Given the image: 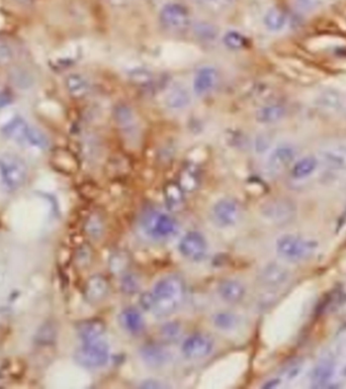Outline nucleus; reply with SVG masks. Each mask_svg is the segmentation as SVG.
<instances>
[{
  "instance_id": "nucleus-1",
  "label": "nucleus",
  "mask_w": 346,
  "mask_h": 389,
  "mask_svg": "<svg viewBox=\"0 0 346 389\" xmlns=\"http://www.w3.org/2000/svg\"><path fill=\"white\" fill-rule=\"evenodd\" d=\"M185 294V283L180 276L170 274L161 278L151 292L152 312L158 318L172 315L182 305Z\"/></svg>"
},
{
  "instance_id": "nucleus-2",
  "label": "nucleus",
  "mask_w": 346,
  "mask_h": 389,
  "mask_svg": "<svg viewBox=\"0 0 346 389\" xmlns=\"http://www.w3.org/2000/svg\"><path fill=\"white\" fill-rule=\"evenodd\" d=\"M1 133L10 142L28 150L43 152L50 146L46 134L19 115L6 122L1 128Z\"/></svg>"
},
{
  "instance_id": "nucleus-3",
  "label": "nucleus",
  "mask_w": 346,
  "mask_h": 389,
  "mask_svg": "<svg viewBox=\"0 0 346 389\" xmlns=\"http://www.w3.org/2000/svg\"><path fill=\"white\" fill-rule=\"evenodd\" d=\"M27 166L17 155H0V189L12 193L20 189L27 179Z\"/></svg>"
},
{
  "instance_id": "nucleus-4",
  "label": "nucleus",
  "mask_w": 346,
  "mask_h": 389,
  "mask_svg": "<svg viewBox=\"0 0 346 389\" xmlns=\"http://www.w3.org/2000/svg\"><path fill=\"white\" fill-rule=\"evenodd\" d=\"M317 248L318 243L316 241L291 234L282 236L275 245L278 255L291 262H299L311 258Z\"/></svg>"
},
{
  "instance_id": "nucleus-5",
  "label": "nucleus",
  "mask_w": 346,
  "mask_h": 389,
  "mask_svg": "<svg viewBox=\"0 0 346 389\" xmlns=\"http://www.w3.org/2000/svg\"><path fill=\"white\" fill-rule=\"evenodd\" d=\"M142 227L151 239L168 240L179 230V223L171 214L158 209H150L142 219Z\"/></svg>"
},
{
  "instance_id": "nucleus-6",
  "label": "nucleus",
  "mask_w": 346,
  "mask_h": 389,
  "mask_svg": "<svg viewBox=\"0 0 346 389\" xmlns=\"http://www.w3.org/2000/svg\"><path fill=\"white\" fill-rule=\"evenodd\" d=\"M75 360L87 368L103 367L110 360L109 345L100 339L83 343L75 353Z\"/></svg>"
},
{
  "instance_id": "nucleus-7",
  "label": "nucleus",
  "mask_w": 346,
  "mask_h": 389,
  "mask_svg": "<svg viewBox=\"0 0 346 389\" xmlns=\"http://www.w3.org/2000/svg\"><path fill=\"white\" fill-rule=\"evenodd\" d=\"M261 213L274 224L284 225L296 217L297 207L291 200L276 198L265 202L261 207Z\"/></svg>"
},
{
  "instance_id": "nucleus-8",
  "label": "nucleus",
  "mask_w": 346,
  "mask_h": 389,
  "mask_svg": "<svg viewBox=\"0 0 346 389\" xmlns=\"http://www.w3.org/2000/svg\"><path fill=\"white\" fill-rule=\"evenodd\" d=\"M161 24L169 31L180 32L190 25V15L186 7L179 3H166L160 10Z\"/></svg>"
},
{
  "instance_id": "nucleus-9",
  "label": "nucleus",
  "mask_w": 346,
  "mask_h": 389,
  "mask_svg": "<svg viewBox=\"0 0 346 389\" xmlns=\"http://www.w3.org/2000/svg\"><path fill=\"white\" fill-rule=\"evenodd\" d=\"M212 219L220 227H230L238 223L242 210L239 203L231 198H223L215 203L212 208Z\"/></svg>"
},
{
  "instance_id": "nucleus-10",
  "label": "nucleus",
  "mask_w": 346,
  "mask_h": 389,
  "mask_svg": "<svg viewBox=\"0 0 346 389\" xmlns=\"http://www.w3.org/2000/svg\"><path fill=\"white\" fill-rule=\"evenodd\" d=\"M297 149L290 143L278 145L269 153L266 160V168L272 175H278L285 171L296 159Z\"/></svg>"
},
{
  "instance_id": "nucleus-11",
  "label": "nucleus",
  "mask_w": 346,
  "mask_h": 389,
  "mask_svg": "<svg viewBox=\"0 0 346 389\" xmlns=\"http://www.w3.org/2000/svg\"><path fill=\"white\" fill-rule=\"evenodd\" d=\"M214 349L213 339L202 333H195L187 337L182 345L181 352L187 358L191 360L202 359L209 356Z\"/></svg>"
},
{
  "instance_id": "nucleus-12",
  "label": "nucleus",
  "mask_w": 346,
  "mask_h": 389,
  "mask_svg": "<svg viewBox=\"0 0 346 389\" xmlns=\"http://www.w3.org/2000/svg\"><path fill=\"white\" fill-rule=\"evenodd\" d=\"M178 250L183 257L190 261H200L207 252V244L204 237L198 231H188L179 242Z\"/></svg>"
},
{
  "instance_id": "nucleus-13",
  "label": "nucleus",
  "mask_w": 346,
  "mask_h": 389,
  "mask_svg": "<svg viewBox=\"0 0 346 389\" xmlns=\"http://www.w3.org/2000/svg\"><path fill=\"white\" fill-rule=\"evenodd\" d=\"M220 83V73L213 66L200 67L194 77L192 83V89L194 93L199 96H206L211 94Z\"/></svg>"
},
{
  "instance_id": "nucleus-14",
  "label": "nucleus",
  "mask_w": 346,
  "mask_h": 389,
  "mask_svg": "<svg viewBox=\"0 0 346 389\" xmlns=\"http://www.w3.org/2000/svg\"><path fill=\"white\" fill-rule=\"evenodd\" d=\"M110 292V282L102 275L91 276L84 285V296L92 304L103 301Z\"/></svg>"
},
{
  "instance_id": "nucleus-15",
  "label": "nucleus",
  "mask_w": 346,
  "mask_h": 389,
  "mask_svg": "<svg viewBox=\"0 0 346 389\" xmlns=\"http://www.w3.org/2000/svg\"><path fill=\"white\" fill-rule=\"evenodd\" d=\"M320 161L328 169L346 171L345 145H332L320 151Z\"/></svg>"
},
{
  "instance_id": "nucleus-16",
  "label": "nucleus",
  "mask_w": 346,
  "mask_h": 389,
  "mask_svg": "<svg viewBox=\"0 0 346 389\" xmlns=\"http://www.w3.org/2000/svg\"><path fill=\"white\" fill-rule=\"evenodd\" d=\"M140 354L143 361L148 366L153 368H159L164 366L170 358L168 351L158 344L145 345L144 347H142Z\"/></svg>"
},
{
  "instance_id": "nucleus-17",
  "label": "nucleus",
  "mask_w": 346,
  "mask_h": 389,
  "mask_svg": "<svg viewBox=\"0 0 346 389\" xmlns=\"http://www.w3.org/2000/svg\"><path fill=\"white\" fill-rule=\"evenodd\" d=\"M335 373V364L329 358L321 359L312 372V387L322 388L328 385Z\"/></svg>"
},
{
  "instance_id": "nucleus-18",
  "label": "nucleus",
  "mask_w": 346,
  "mask_h": 389,
  "mask_svg": "<svg viewBox=\"0 0 346 389\" xmlns=\"http://www.w3.org/2000/svg\"><path fill=\"white\" fill-rule=\"evenodd\" d=\"M121 327L132 335H138L143 332L145 322L140 312L135 307H127L119 316Z\"/></svg>"
},
{
  "instance_id": "nucleus-19",
  "label": "nucleus",
  "mask_w": 346,
  "mask_h": 389,
  "mask_svg": "<svg viewBox=\"0 0 346 389\" xmlns=\"http://www.w3.org/2000/svg\"><path fill=\"white\" fill-rule=\"evenodd\" d=\"M164 102L165 105L172 110H181L190 104L191 96L186 87L180 84H175L166 92Z\"/></svg>"
},
{
  "instance_id": "nucleus-20",
  "label": "nucleus",
  "mask_w": 346,
  "mask_h": 389,
  "mask_svg": "<svg viewBox=\"0 0 346 389\" xmlns=\"http://www.w3.org/2000/svg\"><path fill=\"white\" fill-rule=\"evenodd\" d=\"M218 292L221 298L228 303L240 302L245 295V288L237 280L225 279L219 283Z\"/></svg>"
},
{
  "instance_id": "nucleus-21",
  "label": "nucleus",
  "mask_w": 346,
  "mask_h": 389,
  "mask_svg": "<svg viewBox=\"0 0 346 389\" xmlns=\"http://www.w3.org/2000/svg\"><path fill=\"white\" fill-rule=\"evenodd\" d=\"M77 332L82 343L91 342L101 339L106 332V325L102 321L97 319L87 320L78 325Z\"/></svg>"
},
{
  "instance_id": "nucleus-22",
  "label": "nucleus",
  "mask_w": 346,
  "mask_h": 389,
  "mask_svg": "<svg viewBox=\"0 0 346 389\" xmlns=\"http://www.w3.org/2000/svg\"><path fill=\"white\" fill-rule=\"evenodd\" d=\"M164 200L166 207L171 212H179L184 208L185 197L184 191L177 182L170 181L165 184L164 189Z\"/></svg>"
},
{
  "instance_id": "nucleus-23",
  "label": "nucleus",
  "mask_w": 346,
  "mask_h": 389,
  "mask_svg": "<svg viewBox=\"0 0 346 389\" xmlns=\"http://www.w3.org/2000/svg\"><path fill=\"white\" fill-rule=\"evenodd\" d=\"M286 115V107L281 103H269L261 106L255 112V120L261 125H271L280 122Z\"/></svg>"
},
{
  "instance_id": "nucleus-24",
  "label": "nucleus",
  "mask_w": 346,
  "mask_h": 389,
  "mask_svg": "<svg viewBox=\"0 0 346 389\" xmlns=\"http://www.w3.org/2000/svg\"><path fill=\"white\" fill-rule=\"evenodd\" d=\"M290 276L289 271L283 266L271 263L265 266L260 274L261 282L267 286H279L284 284Z\"/></svg>"
},
{
  "instance_id": "nucleus-25",
  "label": "nucleus",
  "mask_w": 346,
  "mask_h": 389,
  "mask_svg": "<svg viewBox=\"0 0 346 389\" xmlns=\"http://www.w3.org/2000/svg\"><path fill=\"white\" fill-rule=\"evenodd\" d=\"M115 121L120 129L126 133H134L137 129V119L134 111L127 105H118L115 109Z\"/></svg>"
},
{
  "instance_id": "nucleus-26",
  "label": "nucleus",
  "mask_w": 346,
  "mask_h": 389,
  "mask_svg": "<svg viewBox=\"0 0 346 389\" xmlns=\"http://www.w3.org/2000/svg\"><path fill=\"white\" fill-rule=\"evenodd\" d=\"M200 182V177H199V172L197 168L192 165L188 164L185 166L179 173L178 176V181L177 183L180 185V187L183 189L184 192H193L195 191Z\"/></svg>"
},
{
  "instance_id": "nucleus-27",
  "label": "nucleus",
  "mask_w": 346,
  "mask_h": 389,
  "mask_svg": "<svg viewBox=\"0 0 346 389\" xmlns=\"http://www.w3.org/2000/svg\"><path fill=\"white\" fill-rule=\"evenodd\" d=\"M319 160L314 156H306L297 161L291 170V175L294 179H304L312 175L317 169Z\"/></svg>"
},
{
  "instance_id": "nucleus-28",
  "label": "nucleus",
  "mask_w": 346,
  "mask_h": 389,
  "mask_svg": "<svg viewBox=\"0 0 346 389\" xmlns=\"http://www.w3.org/2000/svg\"><path fill=\"white\" fill-rule=\"evenodd\" d=\"M288 22V17L286 13L279 8H270L266 11L263 17V23L265 27L270 31H281L283 30Z\"/></svg>"
},
{
  "instance_id": "nucleus-29",
  "label": "nucleus",
  "mask_w": 346,
  "mask_h": 389,
  "mask_svg": "<svg viewBox=\"0 0 346 389\" xmlns=\"http://www.w3.org/2000/svg\"><path fill=\"white\" fill-rule=\"evenodd\" d=\"M53 164L58 171L66 174H73L78 170V162L76 158L69 152H61L59 155H55Z\"/></svg>"
},
{
  "instance_id": "nucleus-30",
  "label": "nucleus",
  "mask_w": 346,
  "mask_h": 389,
  "mask_svg": "<svg viewBox=\"0 0 346 389\" xmlns=\"http://www.w3.org/2000/svg\"><path fill=\"white\" fill-rule=\"evenodd\" d=\"M66 87L68 92L74 97L84 96L89 88V84L86 79L79 74H71L66 78Z\"/></svg>"
},
{
  "instance_id": "nucleus-31",
  "label": "nucleus",
  "mask_w": 346,
  "mask_h": 389,
  "mask_svg": "<svg viewBox=\"0 0 346 389\" xmlns=\"http://www.w3.org/2000/svg\"><path fill=\"white\" fill-rule=\"evenodd\" d=\"M193 33L201 42L212 43L218 37L219 29L210 22L199 21L193 25Z\"/></svg>"
},
{
  "instance_id": "nucleus-32",
  "label": "nucleus",
  "mask_w": 346,
  "mask_h": 389,
  "mask_svg": "<svg viewBox=\"0 0 346 389\" xmlns=\"http://www.w3.org/2000/svg\"><path fill=\"white\" fill-rule=\"evenodd\" d=\"M223 42L227 48L234 51L242 50L246 46L245 36L236 30L227 31L223 36Z\"/></svg>"
},
{
  "instance_id": "nucleus-33",
  "label": "nucleus",
  "mask_w": 346,
  "mask_h": 389,
  "mask_svg": "<svg viewBox=\"0 0 346 389\" xmlns=\"http://www.w3.org/2000/svg\"><path fill=\"white\" fill-rule=\"evenodd\" d=\"M130 264V258L126 252H116L110 259V267L116 274L126 272Z\"/></svg>"
},
{
  "instance_id": "nucleus-34",
  "label": "nucleus",
  "mask_w": 346,
  "mask_h": 389,
  "mask_svg": "<svg viewBox=\"0 0 346 389\" xmlns=\"http://www.w3.org/2000/svg\"><path fill=\"white\" fill-rule=\"evenodd\" d=\"M213 322L220 330H232L237 325V318L230 313H219L214 316Z\"/></svg>"
},
{
  "instance_id": "nucleus-35",
  "label": "nucleus",
  "mask_w": 346,
  "mask_h": 389,
  "mask_svg": "<svg viewBox=\"0 0 346 389\" xmlns=\"http://www.w3.org/2000/svg\"><path fill=\"white\" fill-rule=\"evenodd\" d=\"M121 288L127 294H135L140 289V283L136 276L125 274L121 281Z\"/></svg>"
},
{
  "instance_id": "nucleus-36",
  "label": "nucleus",
  "mask_w": 346,
  "mask_h": 389,
  "mask_svg": "<svg viewBox=\"0 0 346 389\" xmlns=\"http://www.w3.org/2000/svg\"><path fill=\"white\" fill-rule=\"evenodd\" d=\"M103 229L102 220L98 216H91L86 224V230L89 236L93 238H98L101 236Z\"/></svg>"
},
{
  "instance_id": "nucleus-37",
  "label": "nucleus",
  "mask_w": 346,
  "mask_h": 389,
  "mask_svg": "<svg viewBox=\"0 0 346 389\" xmlns=\"http://www.w3.org/2000/svg\"><path fill=\"white\" fill-rule=\"evenodd\" d=\"M181 333V328L176 323H168L161 330V335L166 340H176Z\"/></svg>"
},
{
  "instance_id": "nucleus-38",
  "label": "nucleus",
  "mask_w": 346,
  "mask_h": 389,
  "mask_svg": "<svg viewBox=\"0 0 346 389\" xmlns=\"http://www.w3.org/2000/svg\"><path fill=\"white\" fill-rule=\"evenodd\" d=\"M295 4L301 11L311 12L321 4V0H295Z\"/></svg>"
},
{
  "instance_id": "nucleus-39",
  "label": "nucleus",
  "mask_w": 346,
  "mask_h": 389,
  "mask_svg": "<svg viewBox=\"0 0 346 389\" xmlns=\"http://www.w3.org/2000/svg\"><path fill=\"white\" fill-rule=\"evenodd\" d=\"M198 1L206 4L207 6L222 8V7H226V6L230 5L232 0H198Z\"/></svg>"
},
{
  "instance_id": "nucleus-40",
  "label": "nucleus",
  "mask_w": 346,
  "mask_h": 389,
  "mask_svg": "<svg viewBox=\"0 0 346 389\" xmlns=\"http://www.w3.org/2000/svg\"><path fill=\"white\" fill-rule=\"evenodd\" d=\"M141 386L143 388H162L163 387V384L160 383L159 381H155V380H146L145 382H143L141 384Z\"/></svg>"
},
{
  "instance_id": "nucleus-41",
  "label": "nucleus",
  "mask_w": 346,
  "mask_h": 389,
  "mask_svg": "<svg viewBox=\"0 0 346 389\" xmlns=\"http://www.w3.org/2000/svg\"><path fill=\"white\" fill-rule=\"evenodd\" d=\"M10 55V50L4 45H0V62L9 60Z\"/></svg>"
},
{
  "instance_id": "nucleus-42",
  "label": "nucleus",
  "mask_w": 346,
  "mask_h": 389,
  "mask_svg": "<svg viewBox=\"0 0 346 389\" xmlns=\"http://www.w3.org/2000/svg\"><path fill=\"white\" fill-rule=\"evenodd\" d=\"M279 384H280V380H279V379H271V380L267 381V382L263 385V388H274V387H276Z\"/></svg>"
},
{
  "instance_id": "nucleus-43",
  "label": "nucleus",
  "mask_w": 346,
  "mask_h": 389,
  "mask_svg": "<svg viewBox=\"0 0 346 389\" xmlns=\"http://www.w3.org/2000/svg\"><path fill=\"white\" fill-rule=\"evenodd\" d=\"M19 4H21V5H29V4H31L34 0H16Z\"/></svg>"
},
{
  "instance_id": "nucleus-44",
  "label": "nucleus",
  "mask_w": 346,
  "mask_h": 389,
  "mask_svg": "<svg viewBox=\"0 0 346 389\" xmlns=\"http://www.w3.org/2000/svg\"><path fill=\"white\" fill-rule=\"evenodd\" d=\"M343 375H344V376H346V366H345V368L343 369Z\"/></svg>"
}]
</instances>
